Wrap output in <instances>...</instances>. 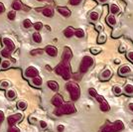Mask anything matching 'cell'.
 <instances>
[{
	"label": "cell",
	"instance_id": "cell-1",
	"mask_svg": "<svg viewBox=\"0 0 133 132\" xmlns=\"http://www.w3.org/2000/svg\"><path fill=\"white\" fill-rule=\"evenodd\" d=\"M55 72L57 75H60L63 77L64 80H70L71 78V66H70V62L68 61H62L61 64H59L56 67Z\"/></svg>",
	"mask_w": 133,
	"mask_h": 132
},
{
	"label": "cell",
	"instance_id": "cell-2",
	"mask_svg": "<svg viewBox=\"0 0 133 132\" xmlns=\"http://www.w3.org/2000/svg\"><path fill=\"white\" fill-rule=\"evenodd\" d=\"M76 111H77V108L74 105V103H72V102H66V103H64L60 107L56 108L55 111H54V114L57 116H61V115H65V114H72Z\"/></svg>",
	"mask_w": 133,
	"mask_h": 132
},
{
	"label": "cell",
	"instance_id": "cell-3",
	"mask_svg": "<svg viewBox=\"0 0 133 132\" xmlns=\"http://www.w3.org/2000/svg\"><path fill=\"white\" fill-rule=\"evenodd\" d=\"M66 90L70 93V96H71V99L76 101L81 96V88L78 87V83H72V82H70L66 84Z\"/></svg>",
	"mask_w": 133,
	"mask_h": 132
},
{
	"label": "cell",
	"instance_id": "cell-4",
	"mask_svg": "<svg viewBox=\"0 0 133 132\" xmlns=\"http://www.w3.org/2000/svg\"><path fill=\"white\" fill-rule=\"evenodd\" d=\"M124 128V124L121 120H116L113 123H108L100 129L99 132H119Z\"/></svg>",
	"mask_w": 133,
	"mask_h": 132
},
{
	"label": "cell",
	"instance_id": "cell-5",
	"mask_svg": "<svg viewBox=\"0 0 133 132\" xmlns=\"http://www.w3.org/2000/svg\"><path fill=\"white\" fill-rule=\"evenodd\" d=\"M92 65H94V59L90 56H84L79 65V72L82 74L87 72Z\"/></svg>",
	"mask_w": 133,
	"mask_h": 132
},
{
	"label": "cell",
	"instance_id": "cell-6",
	"mask_svg": "<svg viewBox=\"0 0 133 132\" xmlns=\"http://www.w3.org/2000/svg\"><path fill=\"white\" fill-rule=\"evenodd\" d=\"M23 119V114L21 112H17V113H14L12 115L8 116L7 118V121H8V124L10 126H14L16 123L20 122V121Z\"/></svg>",
	"mask_w": 133,
	"mask_h": 132
},
{
	"label": "cell",
	"instance_id": "cell-7",
	"mask_svg": "<svg viewBox=\"0 0 133 132\" xmlns=\"http://www.w3.org/2000/svg\"><path fill=\"white\" fill-rule=\"evenodd\" d=\"M2 43L4 45V49L10 51L11 53L15 50V44H14V42H13L10 38H8V37H3V38H2Z\"/></svg>",
	"mask_w": 133,
	"mask_h": 132
},
{
	"label": "cell",
	"instance_id": "cell-8",
	"mask_svg": "<svg viewBox=\"0 0 133 132\" xmlns=\"http://www.w3.org/2000/svg\"><path fill=\"white\" fill-rule=\"evenodd\" d=\"M51 102H52V104L54 105V106H56L58 108V107H60V106H62V105L64 104V99H63L61 94H57L52 97Z\"/></svg>",
	"mask_w": 133,
	"mask_h": 132
},
{
	"label": "cell",
	"instance_id": "cell-9",
	"mask_svg": "<svg viewBox=\"0 0 133 132\" xmlns=\"http://www.w3.org/2000/svg\"><path fill=\"white\" fill-rule=\"evenodd\" d=\"M39 76V71L35 67H29L25 71V77H36Z\"/></svg>",
	"mask_w": 133,
	"mask_h": 132
},
{
	"label": "cell",
	"instance_id": "cell-10",
	"mask_svg": "<svg viewBox=\"0 0 133 132\" xmlns=\"http://www.w3.org/2000/svg\"><path fill=\"white\" fill-rule=\"evenodd\" d=\"M45 53L47 55H49L50 57H56L58 55V49L56 48L55 46H52V45H49V46H46L45 47Z\"/></svg>",
	"mask_w": 133,
	"mask_h": 132
},
{
	"label": "cell",
	"instance_id": "cell-11",
	"mask_svg": "<svg viewBox=\"0 0 133 132\" xmlns=\"http://www.w3.org/2000/svg\"><path fill=\"white\" fill-rule=\"evenodd\" d=\"M72 54L71 49L69 47H66L64 49L63 55H62V61H68V62H70V60L72 59Z\"/></svg>",
	"mask_w": 133,
	"mask_h": 132
},
{
	"label": "cell",
	"instance_id": "cell-12",
	"mask_svg": "<svg viewBox=\"0 0 133 132\" xmlns=\"http://www.w3.org/2000/svg\"><path fill=\"white\" fill-rule=\"evenodd\" d=\"M57 10L59 11V13L61 14L62 16L64 17H70L71 16V10L69 8H66L65 6H59L57 8Z\"/></svg>",
	"mask_w": 133,
	"mask_h": 132
},
{
	"label": "cell",
	"instance_id": "cell-13",
	"mask_svg": "<svg viewBox=\"0 0 133 132\" xmlns=\"http://www.w3.org/2000/svg\"><path fill=\"white\" fill-rule=\"evenodd\" d=\"M111 75H112V72H111V71L109 70V69H106V70H104L103 72L100 74V80L101 81H107V80H109L111 77Z\"/></svg>",
	"mask_w": 133,
	"mask_h": 132
},
{
	"label": "cell",
	"instance_id": "cell-14",
	"mask_svg": "<svg viewBox=\"0 0 133 132\" xmlns=\"http://www.w3.org/2000/svg\"><path fill=\"white\" fill-rule=\"evenodd\" d=\"M131 72V69L129 66H122L119 68V71H118V74L119 76H125V75H128Z\"/></svg>",
	"mask_w": 133,
	"mask_h": 132
},
{
	"label": "cell",
	"instance_id": "cell-15",
	"mask_svg": "<svg viewBox=\"0 0 133 132\" xmlns=\"http://www.w3.org/2000/svg\"><path fill=\"white\" fill-rule=\"evenodd\" d=\"M47 85L53 91H58V89H59V83H57L56 81H49L47 83Z\"/></svg>",
	"mask_w": 133,
	"mask_h": 132
},
{
	"label": "cell",
	"instance_id": "cell-16",
	"mask_svg": "<svg viewBox=\"0 0 133 132\" xmlns=\"http://www.w3.org/2000/svg\"><path fill=\"white\" fill-rule=\"evenodd\" d=\"M64 35L66 38H72V36L75 35V29L72 27H66L65 30H64Z\"/></svg>",
	"mask_w": 133,
	"mask_h": 132
},
{
	"label": "cell",
	"instance_id": "cell-17",
	"mask_svg": "<svg viewBox=\"0 0 133 132\" xmlns=\"http://www.w3.org/2000/svg\"><path fill=\"white\" fill-rule=\"evenodd\" d=\"M6 96H7V98H8V99L13 100V99L16 98L17 94H16V91H15L14 89H12V88H8V89L6 90Z\"/></svg>",
	"mask_w": 133,
	"mask_h": 132
},
{
	"label": "cell",
	"instance_id": "cell-18",
	"mask_svg": "<svg viewBox=\"0 0 133 132\" xmlns=\"http://www.w3.org/2000/svg\"><path fill=\"white\" fill-rule=\"evenodd\" d=\"M42 13L46 17H53V15H54V10L51 7H46L44 9H42Z\"/></svg>",
	"mask_w": 133,
	"mask_h": 132
},
{
	"label": "cell",
	"instance_id": "cell-19",
	"mask_svg": "<svg viewBox=\"0 0 133 132\" xmlns=\"http://www.w3.org/2000/svg\"><path fill=\"white\" fill-rule=\"evenodd\" d=\"M106 23L109 25V26H114L116 24V18L113 14H110L106 17Z\"/></svg>",
	"mask_w": 133,
	"mask_h": 132
},
{
	"label": "cell",
	"instance_id": "cell-20",
	"mask_svg": "<svg viewBox=\"0 0 133 132\" xmlns=\"http://www.w3.org/2000/svg\"><path fill=\"white\" fill-rule=\"evenodd\" d=\"M42 83H43V80H42V77H36L33 78V81H32V84H33L34 87H36V88H40L41 85H42Z\"/></svg>",
	"mask_w": 133,
	"mask_h": 132
},
{
	"label": "cell",
	"instance_id": "cell-21",
	"mask_svg": "<svg viewBox=\"0 0 133 132\" xmlns=\"http://www.w3.org/2000/svg\"><path fill=\"white\" fill-rule=\"evenodd\" d=\"M109 10H110L111 14L115 15V14L120 12V8H119V6L116 5V4H111L110 7H109Z\"/></svg>",
	"mask_w": 133,
	"mask_h": 132
},
{
	"label": "cell",
	"instance_id": "cell-22",
	"mask_svg": "<svg viewBox=\"0 0 133 132\" xmlns=\"http://www.w3.org/2000/svg\"><path fill=\"white\" fill-rule=\"evenodd\" d=\"M99 108H100V110H101V111L105 112V111H108V110L110 109V106H109V104L107 103V101H106V100H104L103 102L99 103Z\"/></svg>",
	"mask_w": 133,
	"mask_h": 132
},
{
	"label": "cell",
	"instance_id": "cell-23",
	"mask_svg": "<svg viewBox=\"0 0 133 132\" xmlns=\"http://www.w3.org/2000/svg\"><path fill=\"white\" fill-rule=\"evenodd\" d=\"M17 108L20 110H25L27 108V102L26 101H24V100H19L18 102H17Z\"/></svg>",
	"mask_w": 133,
	"mask_h": 132
},
{
	"label": "cell",
	"instance_id": "cell-24",
	"mask_svg": "<svg viewBox=\"0 0 133 132\" xmlns=\"http://www.w3.org/2000/svg\"><path fill=\"white\" fill-rule=\"evenodd\" d=\"M32 38H33V41L35 43H41L42 42V36L39 32H35L32 36Z\"/></svg>",
	"mask_w": 133,
	"mask_h": 132
},
{
	"label": "cell",
	"instance_id": "cell-25",
	"mask_svg": "<svg viewBox=\"0 0 133 132\" xmlns=\"http://www.w3.org/2000/svg\"><path fill=\"white\" fill-rule=\"evenodd\" d=\"M75 36L79 39L83 38L84 37V31H83V29H81V28H78V29L75 30Z\"/></svg>",
	"mask_w": 133,
	"mask_h": 132
},
{
	"label": "cell",
	"instance_id": "cell-26",
	"mask_svg": "<svg viewBox=\"0 0 133 132\" xmlns=\"http://www.w3.org/2000/svg\"><path fill=\"white\" fill-rule=\"evenodd\" d=\"M124 93L128 95H132L133 94V85L132 84H126L124 88Z\"/></svg>",
	"mask_w": 133,
	"mask_h": 132
},
{
	"label": "cell",
	"instance_id": "cell-27",
	"mask_svg": "<svg viewBox=\"0 0 133 132\" xmlns=\"http://www.w3.org/2000/svg\"><path fill=\"white\" fill-rule=\"evenodd\" d=\"M11 83H9L8 81H1L0 82V89H7L10 88Z\"/></svg>",
	"mask_w": 133,
	"mask_h": 132
},
{
	"label": "cell",
	"instance_id": "cell-28",
	"mask_svg": "<svg viewBox=\"0 0 133 132\" xmlns=\"http://www.w3.org/2000/svg\"><path fill=\"white\" fill-rule=\"evenodd\" d=\"M11 66V62L8 60H3L1 62V68L3 69V70H6V69H9Z\"/></svg>",
	"mask_w": 133,
	"mask_h": 132
},
{
	"label": "cell",
	"instance_id": "cell-29",
	"mask_svg": "<svg viewBox=\"0 0 133 132\" xmlns=\"http://www.w3.org/2000/svg\"><path fill=\"white\" fill-rule=\"evenodd\" d=\"M106 41V35L104 33H102L101 35L98 36V38H97V43L98 44H103V43H105Z\"/></svg>",
	"mask_w": 133,
	"mask_h": 132
},
{
	"label": "cell",
	"instance_id": "cell-30",
	"mask_svg": "<svg viewBox=\"0 0 133 132\" xmlns=\"http://www.w3.org/2000/svg\"><path fill=\"white\" fill-rule=\"evenodd\" d=\"M45 51L43 49H36V50H32L31 51V56H37V55H41V54H43Z\"/></svg>",
	"mask_w": 133,
	"mask_h": 132
},
{
	"label": "cell",
	"instance_id": "cell-31",
	"mask_svg": "<svg viewBox=\"0 0 133 132\" xmlns=\"http://www.w3.org/2000/svg\"><path fill=\"white\" fill-rule=\"evenodd\" d=\"M89 17H90V19H91L92 21H96V20H98V18H99V14H98L97 12L94 11L90 13Z\"/></svg>",
	"mask_w": 133,
	"mask_h": 132
},
{
	"label": "cell",
	"instance_id": "cell-32",
	"mask_svg": "<svg viewBox=\"0 0 133 132\" xmlns=\"http://www.w3.org/2000/svg\"><path fill=\"white\" fill-rule=\"evenodd\" d=\"M12 7H13V9H14V10H20V9L22 8V4H21L19 1H14Z\"/></svg>",
	"mask_w": 133,
	"mask_h": 132
},
{
	"label": "cell",
	"instance_id": "cell-33",
	"mask_svg": "<svg viewBox=\"0 0 133 132\" xmlns=\"http://www.w3.org/2000/svg\"><path fill=\"white\" fill-rule=\"evenodd\" d=\"M23 26L26 28V29H29L31 26H33V24H32V22H31L29 19H25V20L23 21Z\"/></svg>",
	"mask_w": 133,
	"mask_h": 132
},
{
	"label": "cell",
	"instance_id": "cell-34",
	"mask_svg": "<svg viewBox=\"0 0 133 132\" xmlns=\"http://www.w3.org/2000/svg\"><path fill=\"white\" fill-rule=\"evenodd\" d=\"M7 17H8V19H10V20H15V18H16V11H15V10L10 11L7 14Z\"/></svg>",
	"mask_w": 133,
	"mask_h": 132
},
{
	"label": "cell",
	"instance_id": "cell-35",
	"mask_svg": "<svg viewBox=\"0 0 133 132\" xmlns=\"http://www.w3.org/2000/svg\"><path fill=\"white\" fill-rule=\"evenodd\" d=\"M33 26L37 31H40V30H42V29H43V23L42 22H36L35 24H33Z\"/></svg>",
	"mask_w": 133,
	"mask_h": 132
},
{
	"label": "cell",
	"instance_id": "cell-36",
	"mask_svg": "<svg viewBox=\"0 0 133 132\" xmlns=\"http://www.w3.org/2000/svg\"><path fill=\"white\" fill-rule=\"evenodd\" d=\"M89 94L90 96H92V97H96L98 94H97V93H96V90H95V88H90L89 89Z\"/></svg>",
	"mask_w": 133,
	"mask_h": 132
},
{
	"label": "cell",
	"instance_id": "cell-37",
	"mask_svg": "<svg viewBox=\"0 0 133 132\" xmlns=\"http://www.w3.org/2000/svg\"><path fill=\"white\" fill-rule=\"evenodd\" d=\"M113 93L116 94V95H119V94H121L122 93V89L120 87H118V85H115L114 88H113Z\"/></svg>",
	"mask_w": 133,
	"mask_h": 132
},
{
	"label": "cell",
	"instance_id": "cell-38",
	"mask_svg": "<svg viewBox=\"0 0 133 132\" xmlns=\"http://www.w3.org/2000/svg\"><path fill=\"white\" fill-rule=\"evenodd\" d=\"M7 132H20V129H19L18 127L15 126V125H14V126H9Z\"/></svg>",
	"mask_w": 133,
	"mask_h": 132
},
{
	"label": "cell",
	"instance_id": "cell-39",
	"mask_svg": "<svg viewBox=\"0 0 133 132\" xmlns=\"http://www.w3.org/2000/svg\"><path fill=\"white\" fill-rule=\"evenodd\" d=\"M90 52H91L94 55H97L98 53H100V52H101V49H99V48H94V47H92V48H90Z\"/></svg>",
	"mask_w": 133,
	"mask_h": 132
},
{
	"label": "cell",
	"instance_id": "cell-40",
	"mask_svg": "<svg viewBox=\"0 0 133 132\" xmlns=\"http://www.w3.org/2000/svg\"><path fill=\"white\" fill-rule=\"evenodd\" d=\"M83 0H70V4L72 6H77Z\"/></svg>",
	"mask_w": 133,
	"mask_h": 132
},
{
	"label": "cell",
	"instance_id": "cell-41",
	"mask_svg": "<svg viewBox=\"0 0 133 132\" xmlns=\"http://www.w3.org/2000/svg\"><path fill=\"white\" fill-rule=\"evenodd\" d=\"M95 98H96V101H97L98 103H101V102H103V101L105 100L104 97H103V96H101V95H97Z\"/></svg>",
	"mask_w": 133,
	"mask_h": 132
},
{
	"label": "cell",
	"instance_id": "cell-42",
	"mask_svg": "<svg viewBox=\"0 0 133 132\" xmlns=\"http://www.w3.org/2000/svg\"><path fill=\"white\" fill-rule=\"evenodd\" d=\"M4 119H5V114H4L3 111L0 110V123H2L4 121Z\"/></svg>",
	"mask_w": 133,
	"mask_h": 132
},
{
	"label": "cell",
	"instance_id": "cell-43",
	"mask_svg": "<svg viewBox=\"0 0 133 132\" xmlns=\"http://www.w3.org/2000/svg\"><path fill=\"white\" fill-rule=\"evenodd\" d=\"M47 126H48V125H47V122H46V121H43V120L40 121V127H41V128L45 129Z\"/></svg>",
	"mask_w": 133,
	"mask_h": 132
},
{
	"label": "cell",
	"instance_id": "cell-44",
	"mask_svg": "<svg viewBox=\"0 0 133 132\" xmlns=\"http://www.w3.org/2000/svg\"><path fill=\"white\" fill-rule=\"evenodd\" d=\"M29 121H30V123H35V122H37V118L35 117V116H30V118H29Z\"/></svg>",
	"mask_w": 133,
	"mask_h": 132
},
{
	"label": "cell",
	"instance_id": "cell-45",
	"mask_svg": "<svg viewBox=\"0 0 133 132\" xmlns=\"http://www.w3.org/2000/svg\"><path fill=\"white\" fill-rule=\"evenodd\" d=\"M57 130H58V132H64L65 126H64V125H59V126L57 127Z\"/></svg>",
	"mask_w": 133,
	"mask_h": 132
},
{
	"label": "cell",
	"instance_id": "cell-46",
	"mask_svg": "<svg viewBox=\"0 0 133 132\" xmlns=\"http://www.w3.org/2000/svg\"><path fill=\"white\" fill-rule=\"evenodd\" d=\"M127 58L130 61H131V62H133V52H129V53H128V54H127Z\"/></svg>",
	"mask_w": 133,
	"mask_h": 132
},
{
	"label": "cell",
	"instance_id": "cell-47",
	"mask_svg": "<svg viewBox=\"0 0 133 132\" xmlns=\"http://www.w3.org/2000/svg\"><path fill=\"white\" fill-rule=\"evenodd\" d=\"M4 11H5V7L2 3H0V13H3Z\"/></svg>",
	"mask_w": 133,
	"mask_h": 132
},
{
	"label": "cell",
	"instance_id": "cell-48",
	"mask_svg": "<svg viewBox=\"0 0 133 132\" xmlns=\"http://www.w3.org/2000/svg\"><path fill=\"white\" fill-rule=\"evenodd\" d=\"M125 50H126L125 46H120V48H119V52H120V53H123Z\"/></svg>",
	"mask_w": 133,
	"mask_h": 132
},
{
	"label": "cell",
	"instance_id": "cell-49",
	"mask_svg": "<svg viewBox=\"0 0 133 132\" xmlns=\"http://www.w3.org/2000/svg\"><path fill=\"white\" fill-rule=\"evenodd\" d=\"M96 30H97V31H102V26H101V25H97V26H96Z\"/></svg>",
	"mask_w": 133,
	"mask_h": 132
},
{
	"label": "cell",
	"instance_id": "cell-50",
	"mask_svg": "<svg viewBox=\"0 0 133 132\" xmlns=\"http://www.w3.org/2000/svg\"><path fill=\"white\" fill-rule=\"evenodd\" d=\"M129 108L133 111V103H129Z\"/></svg>",
	"mask_w": 133,
	"mask_h": 132
},
{
	"label": "cell",
	"instance_id": "cell-51",
	"mask_svg": "<svg viewBox=\"0 0 133 132\" xmlns=\"http://www.w3.org/2000/svg\"><path fill=\"white\" fill-rule=\"evenodd\" d=\"M114 62H115V64H119V63H120V61L118 60V59H116V60L114 61Z\"/></svg>",
	"mask_w": 133,
	"mask_h": 132
},
{
	"label": "cell",
	"instance_id": "cell-52",
	"mask_svg": "<svg viewBox=\"0 0 133 132\" xmlns=\"http://www.w3.org/2000/svg\"><path fill=\"white\" fill-rule=\"evenodd\" d=\"M46 68H47V70H48V71H51L50 66H48V65H47V66H46Z\"/></svg>",
	"mask_w": 133,
	"mask_h": 132
},
{
	"label": "cell",
	"instance_id": "cell-53",
	"mask_svg": "<svg viewBox=\"0 0 133 132\" xmlns=\"http://www.w3.org/2000/svg\"><path fill=\"white\" fill-rule=\"evenodd\" d=\"M105 1H107V0H99V2H101V3H104Z\"/></svg>",
	"mask_w": 133,
	"mask_h": 132
},
{
	"label": "cell",
	"instance_id": "cell-54",
	"mask_svg": "<svg viewBox=\"0 0 133 132\" xmlns=\"http://www.w3.org/2000/svg\"><path fill=\"white\" fill-rule=\"evenodd\" d=\"M38 1H45V0H38ZM47 1H49V2H50V1H52V0H47Z\"/></svg>",
	"mask_w": 133,
	"mask_h": 132
}]
</instances>
